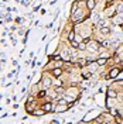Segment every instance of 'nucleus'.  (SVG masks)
Wrapping results in <instances>:
<instances>
[{
  "label": "nucleus",
  "mask_w": 123,
  "mask_h": 124,
  "mask_svg": "<svg viewBox=\"0 0 123 124\" xmlns=\"http://www.w3.org/2000/svg\"><path fill=\"white\" fill-rule=\"evenodd\" d=\"M113 21H115L116 24H119V25H123V16L119 13L116 17H113Z\"/></svg>",
  "instance_id": "obj_4"
},
{
  "label": "nucleus",
  "mask_w": 123,
  "mask_h": 124,
  "mask_svg": "<svg viewBox=\"0 0 123 124\" xmlns=\"http://www.w3.org/2000/svg\"><path fill=\"white\" fill-rule=\"evenodd\" d=\"M122 116H123V113H122Z\"/></svg>",
  "instance_id": "obj_26"
},
{
  "label": "nucleus",
  "mask_w": 123,
  "mask_h": 124,
  "mask_svg": "<svg viewBox=\"0 0 123 124\" xmlns=\"http://www.w3.org/2000/svg\"><path fill=\"white\" fill-rule=\"evenodd\" d=\"M119 73H120V68H113L110 70V73H109V78H116Z\"/></svg>",
  "instance_id": "obj_5"
},
{
  "label": "nucleus",
  "mask_w": 123,
  "mask_h": 124,
  "mask_svg": "<svg viewBox=\"0 0 123 124\" xmlns=\"http://www.w3.org/2000/svg\"><path fill=\"white\" fill-rule=\"evenodd\" d=\"M96 62H98V65H105L106 63V58H100V59H96Z\"/></svg>",
  "instance_id": "obj_15"
},
{
  "label": "nucleus",
  "mask_w": 123,
  "mask_h": 124,
  "mask_svg": "<svg viewBox=\"0 0 123 124\" xmlns=\"http://www.w3.org/2000/svg\"><path fill=\"white\" fill-rule=\"evenodd\" d=\"M75 41H78V42H81V41H82V38H81V35H77V34H75Z\"/></svg>",
  "instance_id": "obj_22"
},
{
  "label": "nucleus",
  "mask_w": 123,
  "mask_h": 124,
  "mask_svg": "<svg viewBox=\"0 0 123 124\" xmlns=\"http://www.w3.org/2000/svg\"><path fill=\"white\" fill-rule=\"evenodd\" d=\"M116 13H117V11L115 10V7L108 8V10H106V16H108V17H113V16L116 14Z\"/></svg>",
  "instance_id": "obj_6"
},
{
  "label": "nucleus",
  "mask_w": 123,
  "mask_h": 124,
  "mask_svg": "<svg viewBox=\"0 0 123 124\" xmlns=\"http://www.w3.org/2000/svg\"><path fill=\"white\" fill-rule=\"evenodd\" d=\"M99 45H100L99 42L92 41V42H89V45L86 46V49H88V51H91V52H96V51H98V46H99Z\"/></svg>",
  "instance_id": "obj_2"
},
{
  "label": "nucleus",
  "mask_w": 123,
  "mask_h": 124,
  "mask_svg": "<svg viewBox=\"0 0 123 124\" xmlns=\"http://www.w3.org/2000/svg\"><path fill=\"white\" fill-rule=\"evenodd\" d=\"M71 42H72V46H74V48H78V41L74 39V41H71Z\"/></svg>",
  "instance_id": "obj_23"
},
{
  "label": "nucleus",
  "mask_w": 123,
  "mask_h": 124,
  "mask_svg": "<svg viewBox=\"0 0 123 124\" xmlns=\"http://www.w3.org/2000/svg\"><path fill=\"white\" fill-rule=\"evenodd\" d=\"M78 49H81V51L86 49V45H85V42H82V41H81V42L78 44Z\"/></svg>",
  "instance_id": "obj_14"
},
{
  "label": "nucleus",
  "mask_w": 123,
  "mask_h": 124,
  "mask_svg": "<svg viewBox=\"0 0 123 124\" xmlns=\"http://www.w3.org/2000/svg\"><path fill=\"white\" fill-rule=\"evenodd\" d=\"M50 85H51V80H50L48 78L43 79V87H44V89H48V87H50Z\"/></svg>",
  "instance_id": "obj_8"
},
{
  "label": "nucleus",
  "mask_w": 123,
  "mask_h": 124,
  "mask_svg": "<svg viewBox=\"0 0 123 124\" xmlns=\"http://www.w3.org/2000/svg\"><path fill=\"white\" fill-rule=\"evenodd\" d=\"M77 6H78V3H77V1H75V3L72 4V8H71V14H72V13H74V11L77 10Z\"/></svg>",
  "instance_id": "obj_18"
},
{
  "label": "nucleus",
  "mask_w": 123,
  "mask_h": 124,
  "mask_svg": "<svg viewBox=\"0 0 123 124\" xmlns=\"http://www.w3.org/2000/svg\"><path fill=\"white\" fill-rule=\"evenodd\" d=\"M61 73H62V70L60 69V68H54V69H53V75H54V76H60Z\"/></svg>",
  "instance_id": "obj_11"
},
{
  "label": "nucleus",
  "mask_w": 123,
  "mask_h": 124,
  "mask_svg": "<svg viewBox=\"0 0 123 124\" xmlns=\"http://www.w3.org/2000/svg\"><path fill=\"white\" fill-rule=\"evenodd\" d=\"M100 45L105 46V48H108V46L110 45V42H109V41H102V42H100Z\"/></svg>",
  "instance_id": "obj_17"
},
{
  "label": "nucleus",
  "mask_w": 123,
  "mask_h": 124,
  "mask_svg": "<svg viewBox=\"0 0 123 124\" xmlns=\"http://www.w3.org/2000/svg\"><path fill=\"white\" fill-rule=\"evenodd\" d=\"M106 103H108V107H112V106H113V100H110V97L108 99V101H106Z\"/></svg>",
  "instance_id": "obj_20"
},
{
  "label": "nucleus",
  "mask_w": 123,
  "mask_h": 124,
  "mask_svg": "<svg viewBox=\"0 0 123 124\" xmlns=\"http://www.w3.org/2000/svg\"><path fill=\"white\" fill-rule=\"evenodd\" d=\"M68 39L69 41H74V39H75V32H74V31H71L68 34Z\"/></svg>",
  "instance_id": "obj_16"
},
{
  "label": "nucleus",
  "mask_w": 123,
  "mask_h": 124,
  "mask_svg": "<svg viewBox=\"0 0 123 124\" xmlns=\"http://www.w3.org/2000/svg\"><path fill=\"white\" fill-rule=\"evenodd\" d=\"M98 66H99V65H98V62H95V63H92V65L89 66V72H95V70L98 69Z\"/></svg>",
  "instance_id": "obj_12"
},
{
  "label": "nucleus",
  "mask_w": 123,
  "mask_h": 124,
  "mask_svg": "<svg viewBox=\"0 0 123 124\" xmlns=\"http://www.w3.org/2000/svg\"><path fill=\"white\" fill-rule=\"evenodd\" d=\"M33 114H34L35 117H40V116H43V114H45V111L41 108V111H33Z\"/></svg>",
  "instance_id": "obj_13"
},
{
  "label": "nucleus",
  "mask_w": 123,
  "mask_h": 124,
  "mask_svg": "<svg viewBox=\"0 0 123 124\" xmlns=\"http://www.w3.org/2000/svg\"><path fill=\"white\" fill-rule=\"evenodd\" d=\"M100 32L105 34V35H106V34H110V28H108V27L103 25V27H100Z\"/></svg>",
  "instance_id": "obj_10"
},
{
  "label": "nucleus",
  "mask_w": 123,
  "mask_h": 124,
  "mask_svg": "<svg viewBox=\"0 0 123 124\" xmlns=\"http://www.w3.org/2000/svg\"><path fill=\"white\" fill-rule=\"evenodd\" d=\"M122 10H123V3H120V4L117 6V10H116V11H117V13H122Z\"/></svg>",
  "instance_id": "obj_19"
},
{
  "label": "nucleus",
  "mask_w": 123,
  "mask_h": 124,
  "mask_svg": "<svg viewBox=\"0 0 123 124\" xmlns=\"http://www.w3.org/2000/svg\"><path fill=\"white\" fill-rule=\"evenodd\" d=\"M61 66H62V62H60V59H58L55 62V68H61Z\"/></svg>",
  "instance_id": "obj_21"
},
{
  "label": "nucleus",
  "mask_w": 123,
  "mask_h": 124,
  "mask_svg": "<svg viewBox=\"0 0 123 124\" xmlns=\"http://www.w3.org/2000/svg\"><path fill=\"white\" fill-rule=\"evenodd\" d=\"M86 7L89 10H93L95 8V0H86Z\"/></svg>",
  "instance_id": "obj_7"
},
{
  "label": "nucleus",
  "mask_w": 123,
  "mask_h": 124,
  "mask_svg": "<svg viewBox=\"0 0 123 124\" xmlns=\"http://www.w3.org/2000/svg\"><path fill=\"white\" fill-rule=\"evenodd\" d=\"M41 108H43L45 113H50L51 110H54V108H53V103H44V104L41 106Z\"/></svg>",
  "instance_id": "obj_3"
},
{
  "label": "nucleus",
  "mask_w": 123,
  "mask_h": 124,
  "mask_svg": "<svg viewBox=\"0 0 123 124\" xmlns=\"http://www.w3.org/2000/svg\"><path fill=\"white\" fill-rule=\"evenodd\" d=\"M116 96H117V93H116L115 90H112V89H109V90H108V97H110V99H115Z\"/></svg>",
  "instance_id": "obj_9"
},
{
  "label": "nucleus",
  "mask_w": 123,
  "mask_h": 124,
  "mask_svg": "<svg viewBox=\"0 0 123 124\" xmlns=\"http://www.w3.org/2000/svg\"><path fill=\"white\" fill-rule=\"evenodd\" d=\"M72 20H74V21H75V23H77L78 20H79V21H82V20H84V14H82V10H75V11H74V13H72Z\"/></svg>",
  "instance_id": "obj_1"
},
{
  "label": "nucleus",
  "mask_w": 123,
  "mask_h": 124,
  "mask_svg": "<svg viewBox=\"0 0 123 124\" xmlns=\"http://www.w3.org/2000/svg\"><path fill=\"white\" fill-rule=\"evenodd\" d=\"M122 65H123V59H122Z\"/></svg>",
  "instance_id": "obj_24"
},
{
  "label": "nucleus",
  "mask_w": 123,
  "mask_h": 124,
  "mask_svg": "<svg viewBox=\"0 0 123 124\" xmlns=\"http://www.w3.org/2000/svg\"><path fill=\"white\" fill-rule=\"evenodd\" d=\"M122 101H123V96H122Z\"/></svg>",
  "instance_id": "obj_25"
}]
</instances>
